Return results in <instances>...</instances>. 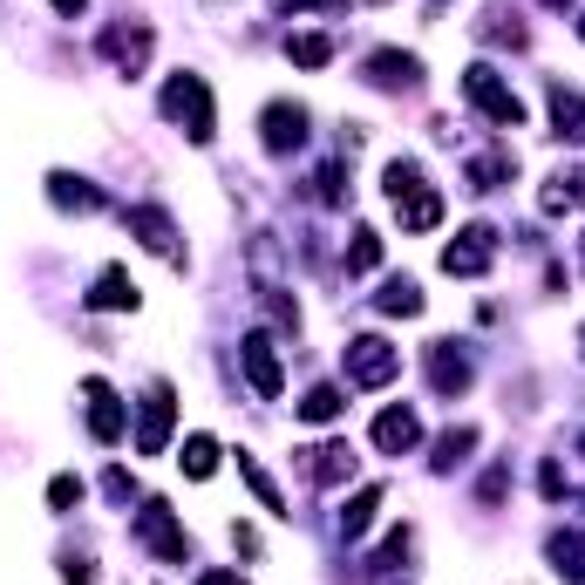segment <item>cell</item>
Wrapping results in <instances>:
<instances>
[{
    "label": "cell",
    "mask_w": 585,
    "mask_h": 585,
    "mask_svg": "<svg viewBox=\"0 0 585 585\" xmlns=\"http://www.w3.org/2000/svg\"><path fill=\"white\" fill-rule=\"evenodd\" d=\"M48 503H55V511H68V503H83V477H55V484H48Z\"/></svg>",
    "instance_id": "cell-25"
},
{
    "label": "cell",
    "mask_w": 585,
    "mask_h": 585,
    "mask_svg": "<svg viewBox=\"0 0 585 585\" xmlns=\"http://www.w3.org/2000/svg\"><path fill=\"white\" fill-rule=\"evenodd\" d=\"M490 252H497V231L490 225H470L456 246H443V272H463V280H470V272L490 266Z\"/></svg>",
    "instance_id": "cell-4"
},
{
    "label": "cell",
    "mask_w": 585,
    "mask_h": 585,
    "mask_svg": "<svg viewBox=\"0 0 585 585\" xmlns=\"http://www.w3.org/2000/svg\"><path fill=\"white\" fill-rule=\"evenodd\" d=\"M164 116L191 123V143H212V96H205L198 75H171V89H164Z\"/></svg>",
    "instance_id": "cell-2"
},
{
    "label": "cell",
    "mask_w": 585,
    "mask_h": 585,
    "mask_svg": "<svg viewBox=\"0 0 585 585\" xmlns=\"http://www.w3.org/2000/svg\"><path fill=\"white\" fill-rule=\"evenodd\" d=\"M578 34H585V21H578Z\"/></svg>",
    "instance_id": "cell-31"
},
{
    "label": "cell",
    "mask_w": 585,
    "mask_h": 585,
    "mask_svg": "<svg viewBox=\"0 0 585 585\" xmlns=\"http://www.w3.org/2000/svg\"><path fill=\"white\" fill-rule=\"evenodd\" d=\"M544 8H565V0H544Z\"/></svg>",
    "instance_id": "cell-29"
},
{
    "label": "cell",
    "mask_w": 585,
    "mask_h": 585,
    "mask_svg": "<svg viewBox=\"0 0 585 585\" xmlns=\"http://www.w3.org/2000/svg\"><path fill=\"white\" fill-rule=\"evenodd\" d=\"M246 375H252V388L259 396H280V355H272V334H246Z\"/></svg>",
    "instance_id": "cell-8"
},
{
    "label": "cell",
    "mask_w": 585,
    "mask_h": 585,
    "mask_svg": "<svg viewBox=\"0 0 585 585\" xmlns=\"http://www.w3.org/2000/svg\"><path fill=\"white\" fill-rule=\"evenodd\" d=\"M198 585H246V578H225V572H205Z\"/></svg>",
    "instance_id": "cell-26"
},
{
    "label": "cell",
    "mask_w": 585,
    "mask_h": 585,
    "mask_svg": "<svg viewBox=\"0 0 585 585\" xmlns=\"http://www.w3.org/2000/svg\"><path fill=\"white\" fill-rule=\"evenodd\" d=\"M381 259V239H375V231H355V252H347V272H368Z\"/></svg>",
    "instance_id": "cell-24"
},
{
    "label": "cell",
    "mask_w": 585,
    "mask_h": 585,
    "mask_svg": "<svg viewBox=\"0 0 585 585\" xmlns=\"http://www.w3.org/2000/svg\"><path fill=\"white\" fill-rule=\"evenodd\" d=\"M89 429H96V443H116V436H123V402H116L109 381H89Z\"/></svg>",
    "instance_id": "cell-9"
},
{
    "label": "cell",
    "mask_w": 585,
    "mask_h": 585,
    "mask_svg": "<svg viewBox=\"0 0 585 585\" xmlns=\"http://www.w3.org/2000/svg\"><path fill=\"white\" fill-rule=\"evenodd\" d=\"M375 511H381V490H361V497L340 511V531H347V538H361V531L375 524Z\"/></svg>",
    "instance_id": "cell-17"
},
{
    "label": "cell",
    "mask_w": 585,
    "mask_h": 585,
    "mask_svg": "<svg viewBox=\"0 0 585 585\" xmlns=\"http://www.w3.org/2000/svg\"><path fill=\"white\" fill-rule=\"evenodd\" d=\"M300 137H306V109L272 102V109H266V150H293Z\"/></svg>",
    "instance_id": "cell-12"
},
{
    "label": "cell",
    "mask_w": 585,
    "mask_h": 585,
    "mask_svg": "<svg viewBox=\"0 0 585 585\" xmlns=\"http://www.w3.org/2000/svg\"><path fill=\"white\" fill-rule=\"evenodd\" d=\"M55 8H62V14H83V8H89V0H55Z\"/></svg>",
    "instance_id": "cell-27"
},
{
    "label": "cell",
    "mask_w": 585,
    "mask_h": 585,
    "mask_svg": "<svg viewBox=\"0 0 585 585\" xmlns=\"http://www.w3.org/2000/svg\"><path fill=\"white\" fill-rule=\"evenodd\" d=\"M137 538H143L158 559H184V531L171 524V511H164V503H143V511H137Z\"/></svg>",
    "instance_id": "cell-5"
},
{
    "label": "cell",
    "mask_w": 585,
    "mask_h": 585,
    "mask_svg": "<svg viewBox=\"0 0 585 585\" xmlns=\"http://www.w3.org/2000/svg\"><path fill=\"white\" fill-rule=\"evenodd\" d=\"M578 340H585V334H578Z\"/></svg>",
    "instance_id": "cell-32"
},
{
    "label": "cell",
    "mask_w": 585,
    "mask_h": 585,
    "mask_svg": "<svg viewBox=\"0 0 585 585\" xmlns=\"http://www.w3.org/2000/svg\"><path fill=\"white\" fill-rule=\"evenodd\" d=\"M463 96H470V102L490 116L497 130H518V123H524V102H518V89H503V83H497V68H484V62H477L470 75H463Z\"/></svg>",
    "instance_id": "cell-1"
},
{
    "label": "cell",
    "mask_w": 585,
    "mask_h": 585,
    "mask_svg": "<svg viewBox=\"0 0 585 585\" xmlns=\"http://www.w3.org/2000/svg\"><path fill=\"white\" fill-rule=\"evenodd\" d=\"M578 449H585V436H578Z\"/></svg>",
    "instance_id": "cell-30"
},
{
    "label": "cell",
    "mask_w": 585,
    "mask_h": 585,
    "mask_svg": "<svg viewBox=\"0 0 585 585\" xmlns=\"http://www.w3.org/2000/svg\"><path fill=\"white\" fill-rule=\"evenodd\" d=\"M381 314H422V293H415L409 280H388V293H381Z\"/></svg>",
    "instance_id": "cell-22"
},
{
    "label": "cell",
    "mask_w": 585,
    "mask_h": 585,
    "mask_svg": "<svg viewBox=\"0 0 585 585\" xmlns=\"http://www.w3.org/2000/svg\"><path fill=\"white\" fill-rule=\"evenodd\" d=\"M89 306H102V314H116V306H137V286H130V272H123V266H109L102 280H96V293H89Z\"/></svg>",
    "instance_id": "cell-15"
},
{
    "label": "cell",
    "mask_w": 585,
    "mask_h": 585,
    "mask_svg": "<svg viewBox=\"0 0 585 585\" xmlns=\"http://www.w3.org/2000/svg\"><path fill=\"white\" fill-rule=\"evenodd\" d=\"M300 415H306V422H334V415H340V388H306Z\"/></svg>",
    "instance_id": "cell-21"
},
{
    "label": "cell",
    "mask_w": 585,
    "mask_h": 585,
    "mask_svg": "<svg viewBox=\"0 0 585 585\" xmlns=\"http://www.w3.org/2000/svg\"><path fill=\"white\" fill-rule=\"evenodd\" d=\"M177 463H184V470H191V477H212V470H218V443H212V436H191Z\"/></svg>",
    "instance_id": "cell-18"
},
{
    "label": "cell",
    "mask_w": 585,
    "mask_h": 585,
    "mask_svg": "<svg viewBox=\"0 0 585 585\" xmlns=\"http://www.w3.org/2000/svg\"><path fill=\"white\" fill-rule=\"evenodd\" d=\"M552 123H559V137H572V143L585 137V102H578L565 83H552Z\"/></svg>",
    "instance_id": "cell-16"
},
{
    "label": "cell",
    "mask_w": 585,
    "mask_h": 585,
    "mask_svg": "<svg viewBox=\"0 0 585 585\" xmlns=\"http://www.w3.org/2000/svg\"><path fill=\"white\" fill-rule=\"evenodd\" d=\"M164 436H171V381H158L143 396V429H137V449L143 456H158L164 449Z\"/></svg>",
    "instance_id": "cell-6"
},
{
    "label": "cell",
    "mask_w": 585,
    "mask_h": 585,
    "mask_svg": "<svg viewBox=\"0 0 585 585\" xmlns=\"http://www.w3.org/2000/svg\"><path fill=\"white\" fill-rule=\"evenodd\" d=\"M130 231H143V246L158 252V259H171V266L184 259V246H177V225H171L164 212H150V205H137V212H130Z\"/></svg>",
    "instance_id": "cell-7"
},
{
    "label": "cell",
    "mask_w": 585,
    "mask_h": 585,
    "mask_svg": "<svg viewBox=\"0 0 585 585\" xmlns=\"http://www.w3.org/2000/svg\"><path fill=\"white\" fill-rule=\"evenodd\" d=\"M368 75L375 83H415V55H375Z\"/></svg>",
    "instance_id": "cell-20"
},
{
    "label": "cell",
    "mask_w": 585,
    "mask_h": 585,
    "mask_svg": "<svg viewBox=\"0 0 585 585\" xmlns=\"http://www.w3.org/2000/svg\"><path fill=\"white\" fill-rule=\"evenodd\" d=\"M306 477H314V484H340V477H355V449H347V443H321V449H306Z\"/></svg>",
    "instance_id": "cell-10"
},
{
    "label": "cell",
    "mask_w": 585,
    "mask_h": 585,
    "mask_svg": "<svg viewBox=\"0 0 585 585\" xmlns=\"http://www.w3.org/2000/svg\"><path fill=\"white\" fill-rule=\"evenodd\" d=\"M396 205H402V225H409V231H429V225H436V218H443V198H436V191H429V184H415V191H402V198H396Z\"/></svg>",
    "instance_id": "cell-14"
},
{
    "label": "cell",
    "mask_w": 585,
    "mask_h": 585,
    "mask_svg": "<svg viewBox=\"0 0 585 585\" xmlns=\"http://www.w3.org/2000/svg\"><path fill=\"white\" fill-rule=\"evenodd\" d=\"M463 449H477V429H449V436L436 443V463L449 470V463H463Z\"/></svg>",
    "instance_id": "cell-23"
},
{
    "label": "cell",
    "mask_w": 585,
    "mask_h": 585,
    "mask_svg": "<svg viewBox=\"0 0 585 585\" xmlns=\"http://www.w3.org/2000/svg\"><path fill=\"white\" fill-rule=\"evenodd\" d=\"M396 368H402V355H396L388 340H375V334L347 347V381H355V388H381V381H396Z\"/></svg>",
    "instance_id": "cell-3"
},
{
    "label": "cell",
    "mask_w": 585,
    "mask_h": 585,
    "mask_svg": "<svg viewBox=\"0 0 585 585\" xmlns=\"http://www.w3.org/2000/svg\"><path fill=\"white\" fill-rule=\"evenodd\" d=\"M102 55H109V62H123V68H143V55H150V28H109V34H102Z\"/></svg>",
    "instance_id": "cell-13"
},
{
    "label": "cell",
    "mask_w": 585,
    "mask_h": 585,
    "mask_svg": "<svg viewBox=\"0 0 585 585\" xmlns=\"http://www.w3.org/2000/svg\"><path fill=\"white\" fill-rule=\"evenodd\" d=\"M415 436H422V422H415V409H388V415L375 422V443H381L388 456H402V449H415Z\"/></svg>",
    "instance_id": "cell-11"
},
{
    "label": "cell",
    "mask_w": 585,
    "mask_h": 585,
    "mask_svg": "<svg viewBox=\"0 0 585 585\" xmlns=\"http://www.w3.org/2000/svg\"><path fill=\"white\" fill-rule=\"evenodd\" d=\"M280 8H314V0H280Z\"/></svg>",
    "instance_id": "cell-28"
},
{
    "label": "cell",
    "mask_w": 585,
    "mask_h": 585,
    "mask_svg": "<svg viewBox=\"0 0 585 585\" xmlns=\"http://www.w3.org/2000/svg\"><path fill=\"white\" fill-rule=\"evenodd\" d=\"M286 55H293L300 68H321V62L334 55V42H327V34H293V42H286Z\"/></svg>",
    "instance_id": "cell-19"
}]
</instances>
